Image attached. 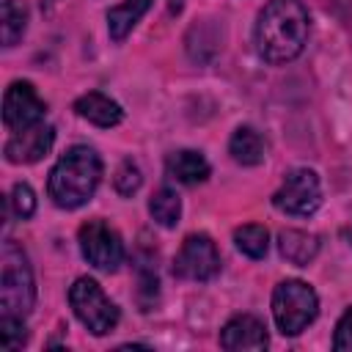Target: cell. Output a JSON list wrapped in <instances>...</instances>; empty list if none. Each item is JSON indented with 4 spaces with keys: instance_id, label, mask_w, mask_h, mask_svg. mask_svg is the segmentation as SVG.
I'll return each mask as SVG.
<instances>
[{
    "instance_id": "1",
    "label": "cell",
    "mask_w": 352,
    "mask_h": 352,
    "mask_svg": "<svg viewBox=\"0 0 352 352\" xmlns=\"http://www.w3.org/2000/svg\"><path fill=\"white\" fill-rule=\"evenodd\" d=\"M311 16L302 0H270L256 19V50L267 63L294 60L308 41Z\"/></svg>"
},
{
    "instance_id": "24",
    "label": "cell",
    "mask_w": 352,
    "mask_h": 352,
    "mask_svg": "<svg viewBox=\"0 0 352 352\" xmlns=\"http://www.w3.org/2000/svg\"><path fill=\"white\" fill-rule=\"evenodd\" d=\"M349 239H352V228H349Z\"/></svg>"
},
{
    "instance_id": "18",
    "label": "cell",
    "mask_w": 352,
    "mask_h": 352,
    "mask_svg": "<svg viewBox=\"0 0 352 352\" xmlns=\"http://www.w3.org/2000/svg\"><path fill=\"white\" fill-rule=\"evenodd\" d=\"M234 245L239 253H245L248 258H264L270 250V231L258 223H248L239 226L234 231Z\"/></svg>"
},
{
    "instance_id": "6",
    "label": "cell",
    "mask_w": 352,
    "mask_h": 352,
    "mask_svg": "<svg viewBox=\"0 0 352 352\" xmlns=\"http://www.w3.org/2000/svg\"><path fill=\"white\" fill-rule=\"evenodd\" d=\"M77 242H80V253L82 258L102 270V272H116L124 261V242L121 234L104 223V220H88L80 226L77 231Z\"/></svg>"
},
{
    "instance_id": "9",
    "label": "cell",
    "mask_w": 352,
    "mask_h": 352,
    "mask_svg": "<svg viewBox=\"0 0 352 352\" xmlns=\"http://www.w3.org/2000/svg\"><path fill=\"white\" fill-rule=\"evenodd\" d=\"M47 116V104L44 99L36 94V88L28 80H16L6 88L3 96V124L11 132L28 129L33 124H41Z\"/></svg>"
},
{
    "instance_id": "2",
    "label": "cell",
    "mask_w": 352,
    "mask_h": 352,
    "mask_svg": "<svg viewBox=\"0 0 352 352\" xmlns=\"http://www.w3.org/2000/svg\"><path fill=\"white\" fill-rule=\"evenodd\" d=\"M102 182V160L91 146H72L52 165L47 179V192L60 209H80L88 204Z\"/></svg>"
},
{
    "instance_id": "21",
    "label": "cell",
    "mask_w": 352,
    "mask_h": 352,
    "mask_svg": "<svg viewBox=\"0 0 352 352\" xmlns=\"http://www.w3.org/2000/svg\"><path fill=\"white\" fill-rule=\"evenodd\" d=\"M28 341L22 316H0V344L6 349H19Z\"/></svg>"
},
{
    "instance_id": "11",
    "label": "cell",
    "mask_w": 352,
    "mask_h": 352,
    "mask_svg": "<svg viewBox=\"0 0 352 352\" xmlns=\"http://www.w3.org/2000/svg\"><path fill=\"white\" fill-rule=\"evenodd\" d=\"M267 344H270L267 327L253 314H236L220 330V346L228 352H242V349L258 352V349H267Z\"/></svg>"
},
{
    "instance_id": "8",
    "label": "cell",
    "mask_w": 352,
    "mask_h": 352,
    "mask_svg": "<svg viewBox=\"0 0 352 352\" xmlns=\"http://www.w3.org/2000/svg\"><path fill=\"white\" fill-rule=\"evenodd\" d=\"M173 272L184 280H212L220 272V250L212 236L190 234L173 258Z\"/></svg>"
},
{
    "instance_id": "12",
    "label": "cell",
    "mask_w": 352,
    "mask_h": 352,
    "mask_svg": "<svg viewBox=\"0 0 352 352\" xmlns=\"http://www.w3.org/2000/svg\"><path fill=\"white\" fill-rule=\"evenodd\" d=\"M74 110L80 118L102 126V129H110V126H118L121 118H124V110L116 99H110L107 94H99V91H88L82 94L77 102H74Z\"/></svg>"
},
{
    "instance_id": "19",
    "label": "cell",
    "mask_w": 352,
    "mask_h": 352,
    "mask_svg": "<svg viewBox=\"0 0 352 352\" xmlns=\"http://www.w3.org/2000/svg\"><path fill=\"white\" fill-rule=\"evenodd\" d=\"M28 25V11L19 0H3L0 6V30H3V47H14Z\"/></svg>"
},
{
    "instance_id": "23",
    "label": "cell",
    "mask_w": 352,
    "mask_h": 352,
    "mask_svg": "<svg viewBox=\"0 0 352 352\" xmlns=\"http://www.w3.org/2000/svg\"><path fill=\"white\" fill-rule=\"evenodd\" d=\"M333 349H338V352H352V308H346L344 316H341L338 324H336Z\"/></svg>"
},
{
    "instance_id": "20",
    "label": "cell",
    "mask_w": 352,
    "mask_h": 352,
    "mask_svg": "<svg viewBox=\"0 0 352 352\" xmlns=\"http://www.w3.org/2000/svg\"><path fill=\"white\" fill-rule=\"evenodd\" d=\"M8 209L14 212V217L19 220H28L33 212H36V195L30 190V184L19 182L11 187V195H8Z\"/></svg>"
},
{
    "instance_id": "5",
    "label": "cell",
    "mask_w": 352,
    "mask_h": 352,
    "mask_svg": "<svg viewBox=\"0 0 352 352\" xmlns=\"http://www.w3.org/2000/svg\"><path fill=\"white\" fill-rule=\"evenodd\" d=\"M69 302L74 316L94 333L104 336L118 324V308L116 302L102 292V286L94 278H77L69 289Z\"/></svg>"
},
{
    "instance_id": "7",
    "label": "cell",
    "mask_w": 352,
    "mask_h": 352,
    "mask_svg": "<svg viewBox=\"0 0 352 352\" xmlns=\"http://www.w3.org/2000/svg\"><path fill=\"white\" fill-rule=\"evenodd\" d=\"M272 204L278 212L292 217H311L322 204L319 176L311 168H294L286 173L283 184L275 190Z\"/></svg>"
},
{
    "instance_id": "10",
    "label": "cell",
    "mask_w": 352,
    "mask_h": 352,
    "mask_svg": "<svg viewBox=\"0 0 352 352\" xmlns=\"http://www.w3.org/2000/svg\"><path fill=\"white\" fill-rule=\"evenodd\" d=\"M52 140H55V129L50 124H33L28 129H19L14 132L8 140H6V160L14 162V165H22V162H38L41 157L50 154L52 148Z\"/></svg>"
},
{
    "instance_id": "16",
    "label": "cell",
    "mask_w": 352,
    "mask_h": 352,
    "mask_svg": "<svg viewBox=\"0 0 352 352\" xmlns=\"http://www.w3.org/2000/svg\"><path fill=\"white\" fill-rule=\"evenodd\" d=\"M151 0H126L116 8L107 11V30H110V38L113 41H124L126 33L138 25V19L148 11Z\"/></svg>"
},
{
    "instance_id": "3",
    "label": "cell",
    "mask_w": 352,
    "mask_h": 352,
    "mask_svg": "<svg viewBox=\"0 0 352 352\" xmlns=\"http://www.w3.org/2000/svg\"><path fill=\"white\" fill-rule=\"evenodd\" d=\"M36 302L33 270L25 250L6 239L0 250V316H28Z\"/></svg>"
},
{
    "instance_id": "13",
    "label": "cell",
    "mask_w": 352,
    "mask_h": 352,
    "mask_svg": "<svg viewBox=\"0 0 352 352\" xmlns=\"http://www.w3.org/2000/svg\"><path fill=\"white\" fill-rule=\"evenodd\" d=\"M165 168H168V176H173L179 184H187V187L201 184L209 176V162L195 148H182V151L168 154Z\"/></svg>"
},
{
    "instance_id": "15",
    "label": "cell",
    "mask_w": 352,
    "mask_h": 352,
    "mask_svg": "<svg viewBox=\"0 0 352 352\" xmlns=\"http://www.w3.org/2000/svg\"><path fill=\"white\" fill-rule=\"evenodd\" d=\"M267 143L253 126H236L228 140V154L236 165H258L264 160Z\"/></svg>"
},
{
    "instance_id": "14",
    "label": "cell",
    "mask_w": 352,
    "mask_h": 352,
    "mask_svg": "<svg viewBox=\"0 0 352 352\" xmlns=\"http://www.w3.org/2000/svg\"><path fill=\"white\" fill-rule=\"evenodd\" d=\"M278 248H280V256L289 264L308 267L319 253V239H316V234H308V231H300V228H286L278 236Z\"/></svg>"
},
{
    "instance_id": "22",
    "label": "cell",
    "mask_w": 352,
    "mask_h": 352,
    "mask_svg": "<svg viewBox=\"0 0 352 352\" xmlns=\"http://www.w3.org/2000/svg\"><path fill=\"white\" fill-rule=\"evenodd\" d=\"M140 182H143L140 168H138L132 160H124V162L118 165L116 176H113V184H116V190H118L121 195H132V192H138Z\"/></svg>"
},
{
    "instance_id": "4",
    "label": "cell",
    "mask_w": 352,
    "mask_h": 352,
    "mask_svg": "<svg viewBox=\"0 0 352 352\" xmlns=\"http://www.w3.org/2000/svg\"><path fill=\"white\" fill-rule=\"evenodd\" d=\"M319 314L316 292L297 278H286L272 292V319L283 336H300Z\"/></svg>"
},
{
    "instance_id": "17",
    "label": "cell",
    "mask_w": 352,
    "mask_h": 352,
    "mask_svg": "<svg viewBox=\"0 0 352 352\" xmlns=\"http://www.w3.org/2000/svg\"><path fill=\"white\" fill-rule=\"evenodd\" d=\"M148 212H151L154 223H160L162 228H173L182 217V198L176 195V190L160 187L148 201Z\"/></svg>"
}]
</instances>
